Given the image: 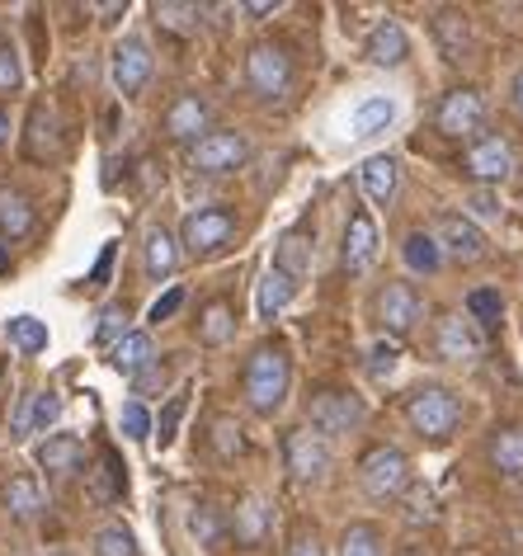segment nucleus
<instances>
[{
  "instance_id": "nucleus-1",
  "label": "nucleus",
  "mask_w": 523,
  "mask_h": 556,
  "mask_svg": "<svg viewBox=\"0 0 523 556\" xmlns=\"http://www.w3.org/2000/svg\"><path fill=\"white\" fill-rule=\"evenodd\" d=\"M288 382H293V364H288L283 344H259V350L245 358V401H251L255 415H273L288 396Z\"/></svg>"
},
{
  "instance_id": "nucleus-2",
  "label": "nucleus",
  "mask_w": 523,
  "mask_h": 556,
  "mask_svg": "<svg viewBox=\"0 0 523 556\" xmlns=\"http://www.w3.org/2000/svg\"><path fill=\"white\" fill-rule=\"evenodd\" d=\"M406 420H410V429H416L420 439L444 443V439H452V429L462 425V401L452 396L448 387L424 382V387H416V392L406 396Z\"/></svg>"
},
{
  "instance_id": "nucleus-3",
  "label": "nucleus",
  "mask_w": 523,
  "mask_h": 556,
  "mask_svg": "<svg viewBox=\"0 0 523 556\" xmlns=\"http://www.w3.org/2000/svg\"><path fill=\"white\" fill-rule=\"evenodd\" d=\"M180 241H184L189 260H213V255H222V250L237 241V217H231L227 207H199V213L184 217Z\"/></svg>"
},
{
  "instance_id": "nucleus-4",
  "label": "nucleus",
  "mask_w": 523,
  "mask_h": 556,
  "mask_svg": "<svg viewBox=\"0 0 523 556\" xmlns=\"http://www.w3.org/2000/svg\"><path fill=\"white\" fill-rule=\"evenodd\" d=\"M307 420L316 434H354L363 420H368V406L354 392H340V387H330V392H316L311 406H307Z\"/></svg>"
},
{
  "instance_id": "nucleus-5",
  "label": "nucleus",
  "mask_w": 523,
  "mask_h": 556,
  "mask_svg": "<svg viewBox=\"0 0 523 556\" xmlns=\"http://www.w3.org/2000/svg\"><path fill=\"white\" fill-rule=\"evenodd\" d=\"M245 86H251L259 100H283L288 86H293V62H288V52L273 43H255L245 52Z\"/></svg>"
},
{
  "instance_id": "nucleus-6",
  "label": "nucleus",
  "mask_w": 523,
  "mask_h": 556,
  "mask_svg": "<svg viewBox=\"0 0 523 556\" xmlns=\"http://www.w3.org/2000/svg\"><path fill=\"white\" fill-rule=\"evenodd\" d=\"M251 161V142L241 132H208L203 142L189 147V165L199 175H231Z\"/></svg>"
},
{
  "instance_id": "nucleus-7",
  "label": "nucleus",
  "mask_w": 523,
  "mask_h": 556,
  "mask_svg": "<svg viewBox=\"0 0 523 556\" xmlns=\"http://www.w3.org/2000/svg\"><path fill=\"white\" fill-rule=\"evenodd\" d=\"M359 477H363V491L373 500H396L410 485V463H406L401 448H392L387 443V448H373L363 457Z\"/></svg>"
},
{
  "instance_id": "nucleus-8",
  "label": "nucleus",
  "mask_w": 523,
  "mask_h": 556,
  "mask_svg": "<svg viewBox=\"0 0 523 556\" xmlns=\"http://www.w3.org/2000/svg\"><path fill=\"white\" fill-rule=\"evenodd\" d=\"M283 463L297 481H321L330 467V448L316 429H288L283 434Z\"/></svg>"
},
{
  "instance_id": "nucleus-9",
  "label": "nucleus",
  "mask_w": 523,
  "mask_h": 556,
  "mask_svg": "<svg viewBox=\"0 0 523 556\" xmlns=\"http://www.w3.org/2000/svg\"><path fill=\"white\" fill-rule=\"evenodd\" d=\"M434 123H438V132L444 137H472L481 123H486V100H481L476 90H448L444 94V104H438V114H434Z\"/></svg>"
},
{
  "instance_id": "nucleus-10",
  "label": "nucleus",
  "mask_w": 523,
  "mask_h": 556,
  "mask_svg": "<svg viewBox=\"0 0 523 556\" xmlns=\"http://www.w3.org/2000/svg\"><path fill=\"white\" fill-rule=\"evenodd\" d=\"M109 66H114V86L123 90V100H137L151 80V48L142 43V38H123Z\"/></svg>"
},
{
  "instance_id": "nucleus-11",
  "label": "nucleus",
  "mask_w": 523,
  "mask_h": 556,
  "mask_svg": "<svg viewBox=\"0 0 523 556\" xmlns=\"http://www.w3.org/2000/svg\"><path fill=\"white\" fill-rule=\"evenodd\" d=\"M38 467L48 471L52 485L72 481V477L86 471V443H80L76 434H52V439L38 443Z\"/></svg>"
},
{
  "instance_id": "nucleus-12",
  "label": "nucleus",
  "mask_w": 523,
  "mask_h": 556,
  "mask_svg": "<svg viewBox=\"0 0 523 556\" xmlns=\"http://www.w3.org/2000/svg\"><path fill=\"white\" fill-rule=\"evenodd\" d=\"M462 170L476 179V185H500L514 170V151H509L505 137H481V142L462 156Z\"/></svg>"
},
{
  "instance_id": "nucleus-13",
  "label": "nucleus",
  "mask_w": 523,
  "mask_h": 556,
  "mask_svg": "<svg viewBox=\"0 0 523 556\" xmlns=\"http://www.w3.org/2000/svg\"><path fill=\"white\" fill-rule=\"evenodd\" d=\"M438 245H444L452 260H462V264H472V260L486 255V236H481L476 222L462 217V213H444V217H438Z\"/></svg>"
},
{
  "instance_id": "nucleus-14",
  "label": "nucleus",
  "mask_w": 523,
  "mask_h": 556,
  "mask_svg": "<svg viewBox=\"0 0 523 556\" xmlns=\"http://www.w3.org/2000/svg\"><path fill=\"white\" fill-rule=\"evenodd\" d=\"M208 100H199V94H180V100L170 104V114H165V137L170 142H203V128H208Z\"/></svg>"
},
{
  "instance_id": "nucleus-15",
  "label": "nucleus",
  "mask_w": 523,
  "mask_h": 556,
  "mask_svg": "<svg viewBox=\"0 0 523 556\" xmlns=\"http://www.w3.org/2000/svg\"><path fill=\"white\" fill-rule=\"evenodd\" d=\"M420 316V293L410 283H387L378 293V321L392 330V336H406Z\"/></svg>"
},
{
  "instance_id": "nucleus-16",
  "label": "nucleus",
  "mask_w": 523,
  "mask_h": 556,
  "mask_svg": "<svg viewBox=\"0 0 523 556\" xmlns=\"http://www.w3.org/2000/svg\"><path fill=\"white\" fill-rule=\"evenodd\" d=\"M373 255H378V227H373V217L359 207V213L349 217V227H344V269L363 274L368 264H373Z\"/></svg>"
},
{
  "instance_id": "nucleus-17",
  "label": "nucleus",
  "mask_w": 523,
  "mask_h": 556,
  "mask_svg": "<svg viewBox=\"0 0 523 556\" xmlns=\"http://www.w3.org/2000/svg\"><path fill=\"white\" fill-rule=\"evenodd\" d=\"M410 52V38H406V24L401 20H382L373 38H368V62L373 66H401Z\"/></svg>"
},
{
  "instance_id": "nucleus-18",
  "label": "nucleus",
  "mask_w": 523,
  "mask_h": 556,
  "mask_svg": "<svg viewBox=\"0 0 523 556\" xmlns=\"http://www.w3.org/2000/svg\"><path fill=\"white\" fill-rule=\"evenodd\" d=\"M438 354L452 358V364H472L481 354V340H476V330L467 326V316H444V321H438Z\"/></svg>"
},
{
  "instance_id": "nucleus-19",
  "label": "nucleus",
  "mask_w": 523,
  "mask_h": 556,
  "mask_svg": "<svg viewBox=\"0 0 523 556\" xmlns=\"http://www.w3.org/2000/svg\"><path fill=\"white\" fill-rule=\"evenodd\" d=\"M0 500H5V509L15 514V519H38V514H43V491H38V481L29 477V471L10 477L5 491H0Z\"/></svg>"
},
{
  "instance_id": "nucleus-20",
  "label": "nucleus",
  "mask_w": 523,
  "mask_h": 556,
  "mask_svg": "<svg viewBox=\"0 0 523 556\" xmlns=\"http://www.w3.org/2000/svg\"><path fill=\"white\" fill-rule=\"evenodd\" d=\"M109 358H114L118 372H132V378H137V372H146L151 364H156V350H151L146 330H128V336L114 344V354H109Z\"/></svg>"
},
{
  "instance_id": "nucleus-21",
  "label": "nucleus",
  "mask_w": 523,
  "mask_h": 556,
  "mask_svg": "<svg viewBox=\"0 0 523 556\" xmlns=\"http://www.w3.org/2000/svg\"><path fill=\"white\" fill-rule=\"evenodd\" d=\"M293 293H297V278L293 274H283L279 264L259 278V293H255V307H259V316H279L288 302H293Z\"/></svg>"
},
{
  "instance_id": "nucleus-22",
  "label": "nucleus",
  "mask_w": 523,
  "mask_h": 556,
  "mask_svg": "<svg viewBox=\"0 0 523 556\" xmlns=\"http://www.w3.org/2000/svg\"><path fill=\"white\" fill-rule=\"evenodd\" d=\"M34 231V207L24 193L15 189H0V236L5 241H24V236Z\"/></svg>"
},
{
  "instance_id": "nucleus-23",
  "label": "nucleus",
  "mask_w": 523,
  "mask_h": 556,
  "mask_svg": "<svg viewBox=\"0 0 523 556\" xmlns=\"http://www.w3.org/2000/svg\"><path fill=\"white\" fill-rule=\"evenodd\" d=\"M434 38L438 48H444V58H467V48H472V29H467V20L458 15V10H438L434 15Z\"/></svg>"
},
{
  "instance_id": "nucleus-24",
  "label": "nucleus",
  "mask_w": 523,
  "mask_h": 556,
  "mask_svg": "<svg viewBox=\"0 0 523 556\" xmlns=\"http://www.w3.org/2000/svg\"><path fill=\"white\" fill-rule=\"evenodd\" d=\"M396 185H401V170H396L392 156H368L363 161V189L373 203H392Z\"/></svg>"
},
{
  "instance_id": "nucleus-25",
  "label": "nucleus",
  "mask_w": 523,
  "mask_h": 556,
  "mask_svg": "<svg viewBox=\"0 0 523 556\" xmlns=\"http://www.w3.org/2000/svg\"><path fill=\"white\" fill-rule=\"evenodd\" d=\"M175 264H180V245L165 227H151L146 231V274L151 278H170Z\"/></svg>"
},
{
  "instance_id": "nucleus-26",
  "label": "nucleus",
  "mask_w": 523,
  "mask_h": 556,
  "mask_svg": "<svg viewBox=\"0 0 523 556\" xmlns=\"http://www.w3.org/2000/svg\"><path fill=\"white\" fill-rule=\"evenodd\" d=\"M490 463L505 471V477H523V425H509L490 439Z\"/></svg>"
},
{
  "instance_id": "nucleus-27",
  "label": "nucleus",
  "mask_w": 523,
  "mask_h": 556,
  "mask_svg": "<svg viewBox=\"0 0 523 556\" xmlns=\"http://www.w3.org/2000/svg\"><path fill=\"white\" fill-rule=\"evenodd\" d=\"M58 118H52V109L48 104H38L34 114H29V142H24V151L38 161H48V156H58Z\"/></svg>"
},
{
  "instance_id": "nucleus-28",
  "label": "nucleus",
  "mask_w": 523,
  "mask_h": 556,
  "mask_svg": "<svg viewBox=\"0 0 523 556\" xmlns=\"http://www.w3.org/2000/svg\"><path fill=\"white\" fill-rule=\"evenodd\" d=\"M269 505L259 495H251L245 505H237V538L245 542V547H255V542H265V533H269Z\"/></svg>"
},
{
  "instance_id": "nucleus-29",
  "label": "nucleus",
  "mask_w": 523,
  "mask_h": 556,
  "mask_svg": "<svg viewBox=\"0 0 523 556\" xmlns=\"http://www.w3.org/2000/svg\"><path fill=\"white\" fill-rule=\"evenodd\" d=\"M406 264H410L416 274H438V264H444V245H438V236L410 231V236H406Z\"/></svg>"
},
{
  "instance_id": "nucleus-30",
  "label": "nucleus",
  "mask_w": 523,
  "mask_h": 556,
  "mask_svg": "<svg viewBox=\"0 0 523 556\" xmlns=\"http://www.w3.org/2000/svg\"><path fill=\"white\" fill-rule=\"evenodd\" d=\"M231 336H237V312L227 307V302H208V312L199 316V340L203 344H227Z\"/></svg>"
},
{
  "instance_id": "nucleus-31",
  "label": "nucleus",
  "mask_w": 523,
  "mask_h": 556,
  "mask_svg": "<svg viewBox=\"0 0 523 556\" xmlns=\"http://www.w3.org/2000/svg\"><path fill=\"white\" fill-rule=\"evenodd\" d=\"M311 255H316V245L307 241L302 231H288L283 241H279V255H273V264H279L283 274H293V278H302L311 269Z\"/></svg>"
},
{
  "instance_id": "nucleus-32",
  "label": "nucleus",
  "mask_w": 523,
  "mask_h": 556,
  "mask_svg": "<svg viewBox=\"0 0 523 556\" xmlns=\"http://www.w3.org/2000/svg\"><path fill=\"white\" fill-rule=\"evenodd\" d=\"M5 336H10V344H15L20 354H43L48 350V326L38 321V316H10Z\"/></svg>"
},
{
  "instance_id": "nucleus-33",
  "label": "nucleus",
  "mask_w": 523,
  "mask_h": 556,
  "mask_svg": "<svg viewBox=\"0 0 523 556\" xmlns=\"http://www.w3.org/2000/svg\"><path fill=\"white\" fill-rule=\"evenodd\" d=\"M392 118H396V104L387 100V94H378V100H363L359 109H354V137H373V132L387 128Z\"/></svg>"
},
{
  "instance_id": "nucleus-34",
  "label": "nucleus",
  "mask_w": 523,
  "mask_h": 556,
  "mask_svg": "<svg viewBox=\"0 0 523 556\" xmlns=\"http://www.w3.org/2000/svg\"><path fill=\"white\" fill-rule=\"evenodd\" d=\"M340 556H382V533L373 523H349L340 533Z\"/></svg>"
},
{
  "instance_id": "nucleus-35",
  "label": "nucleus",
  "mask_w": 523,
  "mask_h": 556,
  "mask_svg": "<svg viewBox=\"0 0 523 556\" xmlns=\"http://www.w3.org/2000/svg\"><path fill=\"white\" fill-rule=\"evenodd\" d=\"M94 556H137L132 528H123V523L100 528V533H94Z\"/></svg>"
},
{
  "instance_id": "nucleus-36",
  "label": "nucleus",
  "mask_w": 523,
  "mask_h": 556,
  "mask_svg": "<svg viewBox=\"0 0 523 556\" xmlns=\"http://www.w3.org/2000/svg\"><path fill=\"white\" fill-rule=\"evenodd\" d=\"M184 410H189V392H175L170 401H165V410H161V420H156V439H161V448H170L175 434H180V420H184Z\"/></svg>"
},
{
  "instance_id": "nucleus-37",
  "label": "nucleus",
  "mask_w": 523,
  "mask_h": 556,
  "mask_svg": "<svg viewBox=\"0 0 523 556\" xmlns=\"http://www.w3.org/2000/svg\"><path fill=\"white\" fill-rule=\"evenodd\" d=\"M467 312H472L486 330H495V326H500V316H505V302H500V293H495V288H476V293L467 298Z\"/></svg>"
},
{
  "instance_id": "nucleus-38",
  "label": "nucleus",
  "mask_w": 523,
  "mask_h": 556,
  "mask_svg": "<svg viewBox=\"0 0 523 556\" xmlns=\"http://www.w3.org/2000/svg\"><path fill=\"white\" fill-rule=\"evenodd\" d=\"M58 415H62V396L58 392H34V401H29V434L34 429H52L58 425Z\"/></svg>"
},
{
  "instance_id": "nucleus-39",
  "label": "nucleus",
  "mask_w": 523,
  "mask_h": 556,
  "mask_svg": "<svg viewBox=\"0 0 523 556\" xmlns=\"http://www.w3.org/2000/svg\"><path fill=\"white\" fill-rule=\"evenodd\" d=\"M123 336H128V312H123L118 302H114V307L100 312V330H94V344H118Z\"/></svg>"
},
{
  "instance_id": "nucleus-40",
  "label": "nucleus",
  "mask_w": 523,
  "mask_h": 556,
  "mask_svg": "<svg viewBox=\"0 0 523 556\" xmlns=\"http://www.w3.org/2000/svg\"><path fill=\"white\" fill-rule=\"evenodd\" d=\"M156 24H165L175 34H189V29H199V5H156Z\"/></svg>"
},
{
  "instance_id": "nucleus-41",
  "label": "nucleus",
  "mask_w": 523,
  "mask_h": 556,
  "mask_svg": "<svg viewBox=\"0 0 523 556\" xmlns=\"http://www.w3.org/2000/svg\"><path fill=\"white\" fill-rule=\"evenodd\" d=\"M118 425H123V434L137 439V443H142L151 429H156V425H151V415H146L142 401H128V406H123V415H118Z\"/></svg>"
},
{
  "instance_id": "nucleus-42",
  "label": "nucleus",
  "mask_w": 523,
  "mask_h": 556,
  "mask_svg": "<svg viewBox=\"0 0 523 556\" xmlns=\"http://www.w3.org/2000/svg\"><path fill=\"white\" fill-rule=\"evenodd\" d=\"M180 307H184V288H165V293L146 307V321H151V326H161V321H170V316L180 312Z\"/></svg>"
},
{
  "instance_id": "nucleus-43",
  "label": "nucleus",
  "mask_w": 523,
  "mask_h": 556,
  "mask_svg": "<svg viewBox=\"0 0 523 556\" xmlns=\"http://www.w3.org/2000/svg\"><path fill=\"white\" fill-rule=\"evenodd\" d=\"M189 528H194V538H199V542H208V547H213L217 538H222V519H217V509H213V505H199V509H194V519H189Z\"/></svg>"
},
{
  "instance_id": "nucleus-44",
  "label": "nucleus",
  "mask_w": 523,
  "mask_h": 556,
  "mask_svg": "<svg viewBox=\"0 0 523 556\" xmlns=\"http://www.w3.org/2000/svg\"><path fill=\"white\" fill-rule=\"evenodd\" d=\"M24 86V72H20V52L10 43H0V90H20Z\"/></svg>"
},
{
  "instance_id": "nucleus-45",
  "label": "nucleus",
  "mask_w": 523,
  "mask_h": 556,
  "mask_svg": "<svg viewBox=\"0 0 523 556\" xmlns=\"http://www.w3.org/2000/svg\"><path fill=\"white\" fill-rule=\"evenodd\" d=\"M213 439H217V448H222L227 457H237V453H245L241 425H231V420H217V425H213Z\"/></svg>"
},
{
  "instance_id": "nucleus-46",
  "label": "nucleus",
  "mask_w": 523,
  "mask_h": 556,
  "mask_svg": "<svg viewBox=\"0 0 523 556\" xmlns=\"http://www.w3.org/2000/svg\"><path fill=\"white\" fill-rule=\"evenodd\" d=\"M396 358H401V350H396V344H373V358H368V372H373V378H392V368H396Z\"/></svg>"
},
{
  "instance_id": "nucleus-47",
  "label": "nucleus",
  "mask_w": 523,
  "mask_h": 556,
  "mask_svg": "<svg viewBox=\"0 0 523 556\" xmlns=\"http://www.w3.org/2000/svg\"><path fill=\"white\" fill-rule=\"evenodd\" d=\"M410 519H434V491H430V485H416V491H410Z\"/></svg>"
},
{
  "instance_id": "nucleus-48",
  "label": "nucleus",
  "mask_w": 523,
  "mask_h": 556,
  "mask_svg": "<svg viewBox=\"0 0 523 556\" xmlns=\"http://www.w3.org/2000/svg\"><path fill=\"white\" fill-rule=\"evenodd\" d=\"M114 255H118V245L109 241V245L100 250V260H94V274H90V283H94V288H104V283H109V274H114Z\"/></svg>"
},
{
  "instance_id": "nucleus-49",
  "label": "nucleus",
  "mask_w": 523,
  "mask_h": 556,
  "mask_svg": "<svg viewBox=\"0 0 523 556\" xmlns=\"http://www.w3.org/2000/svg\"><path fill=\"white\" fill-rule=\"evenodd\" d=\"M467 207H472L476 217H500V199H495V193H486V189H476L472 199H467Z\"/></svg>"
},
{
  "instance_id": "nucleus-50",
  "label": "nucleus",
  "mask_w": 523,
  "mask_h": 556,
  "mask_svg": "<svg viewBox=\"0 0 523 556\" xmlns=\"http://www.w3.org/2000/svg\"><path fill=\"white\" fill-rule=\"evenodd\" d=\"M288 556H326V552H321V542H316V538H297Z\"/></svg>"
},
{
  "instance_id": "nucleus-51",
  "label": "nucleus",
  "mask_w": 523,
  "mask_h": 556,
  "mask_svg": "<svg viewBox=\"0 0 523 556\" xmlns=\"http://www.w3.org/2000/svg\"><path fill=\"white\" fill-rule=\"evenodd\" d=\"M245 15H251V20H269L273 5H269V0H245Z\"/></svg>"
},
{
  "instance_id": "nucleus-52",
  "label": "nucleus",
  "mask_w": 523,
  "mask_h": 556,
  "mask_svg": "<svg viewBox=\"0 0 523 556\" xmlns=\"http://www.w3.org/2000/svg\"><path fill=\"white\" fill-rule=\"evenodd\" d=\"M514 104H519V114H523V72L514 76Z\"/></svg>"
},
{
  "instance_id": "nucleus-53",
  "label": "nucleus",
  "mask_w": 523,
  "mask_h": 556,
  "mask_svg": "<svg viewBox=\"0 0 523 556\" xmlns=\"http://www.w3.org/2000/svg\"><path fill=\"white\" fill-rule=\"evenodd\" d=\"M10 274V250H5V241H0V278Z\"/></svg>"
},
{
  "instance_id": "nucleus-54",
  "label": "nucleus",
  "mask_w": 523,
  "mask_h": 556,
  "mask_svg": "<svg viewBox=\"0 0 523 556\" xmlns=\"http://www.w3.org/2000/svg\"><path fill=\"white\" fill-rule=\"evenodd\" d=\"M5 132H10V123H5V114H0V142H5Z\"/></svg>"
},
{
  "instance_id": "nucleus-55",
  "label": "nucleus",
  "mask_w": 523,
  "mask_h": 556,
  "mask_svg": "<svg viewBox=\"0 0 523 556\" xmlns=\"http://www.w3.org/2000/svg\"><path fill=\"white\" fill-rule=\"evenodd\" d=\"M48 556H66V552H48Z\"/></svg>"
},
{
  "instance_id": "nucleus-56",
  "label": "nucleus",
  "mask_w": 523,
  "mask_h": 556,
  "mask_svg": "<svg viewBox=\"0 0 523 556\" xmlns=\"http://www.w3.org/2000/svg\"><path fill=\"white\" fill-rule=\"evenodd\" d=\"M401 556H420V552H401Z\"/></svg>"
}]
</instances>
